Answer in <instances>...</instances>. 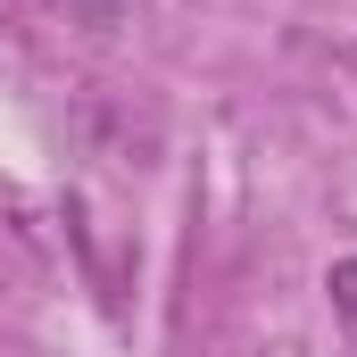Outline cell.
Instances as JSON below:
<instances>
[{
    "mask_svg": "<svg viewBox=\"0 0 357 357\" xmlns=\"http://www.w3.org/2000/svg\"><path fill=\"white\" fill-rule=\"evenodd\" d=\"M324 299H333V324H341V341H349V357H357V250L324 266Z\"/></svg>",
    "mask_w": 357,
    "mask_h": 357,
    "instance_id": "cell-1",
    "label": "cell"
},
{
    "mask_svg": "<svg viewBox=\"0 0 357 357\" xmlns=\"http://www.w3.org/2000/svg\"><path fill=\"white\" fill-rule=\"evenodd\" d=\"M349 75H357V50H349Z\"/></svg>",
    "mask_w": 357,
    "mask_h": 357,
    "instance_id": "cell-2",
    "label": "cell"
}]
</instances>
